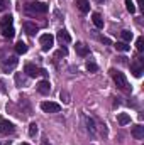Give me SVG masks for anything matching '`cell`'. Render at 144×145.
Masks as SVG:
<instances>
[{"instance_id":"obj_31","label":"cell","mask_w":144,"mask_h":145,"mask_svg":"<svg viewBox=\"0 0 144 145\" xmlns=\"http://www.w3.org/2000/svg\"><path fill=\"white\" fill-rule=\"evenodd\" d=\"M100 40H102L104 44H110V40H108L107 37H100Z\"/></svg>"},{"instance_id":"obj_20","label":"cell","mask_w":144,"mask_h":145,"mask_svg":"<svg viewBox=\"0 0 144 145\" xmlns=\"http://www.w3.org/2000/svg\"><path fill=\"white\" fill-rule=\"evenodd\" d=\"M114 46H115V49L120 51V52H127V51H131V46H127V42H115Z\"/></svg>"},{"instance_id":"obj_19","label":"cell","mask_w":144,"mask_h":145,"mask_svg":"<svg viewBox=\"0 0 144 145\" xmlns=\"http://www.w3.org/2000/svg\"><path fill=\"white\" fill-rule=\"evenodd\" d=\"M15 52H17V54H26V52H27V44L22 42V40H19V42L15 44Z\"/></svg>"},{"instance_id":"obj_23","label":"cell","mask_w":144,"mask_h":145,"mask_svg":"<svg viewBox=\"0 0 144 145\" xmlns=\"http://www.w3.org/2000/svg\"><path fill=\"white\" fill-rule=\"evenodd\" d=\"M120 36L124 39V42H131V40H132V32H129V31H122Z\"/></svg>"},{"instance_id":"obj_12","label":"cell","mask_w":144,"mask_h":145,"mask_svg":"<svg viewBox=\"0 0 144 145\" xmlns=\"http://www.w3.org/2000/svg\"><path fill=\"white\" fill-rule=\"evenodd\" d=\"M75 49H76V54L78 56H81V57H85V56H88V52H90V49L83 44V42H76V46H75Z\"/></svg>"},{"instance_id":"obj_3","label":"cell","mask_w":144,"mask_h":145,"mask_svg":"<svg viewBox=\"0 0 144 145\" xmlns=\"http://www.w3.org/2000/svg\"><path fill=\"white\" fill-rule=\"evenodd\" d=\"M131 71H132V74H134L136 78H141V74H143V71H144L143 57H136V59L131 63Z\"/></svg>"},{"instance_id":"obj_34","label":"cell","mask_w":144,"mask_h":145,"mask_svg":"<svg viewBox=\"0 0 144 145\" xmlns=\"http://www.w3.org/2000/svg\"><path fill=\"white\" fill-rule=\"evenodd\" d=\"M22 145H29V144H26V142H24V144H22Z\"/></svg>"},{"instance_id":"obj_22","label":"cell","mask_w":144,"mask_h":145,"mask_svg":"<svg viewBox=\"0 0 144 145\" xmlns=\"http://www.w3.org/2000/svg\"><path fill=\"white\" fill-rule=\"evenodd\" d=\"M126 2V8L131 12V14H136V5H134V2L132 0H124Z\"/></svg>"},{"instance_id":"obj_18","label":"cell","mask_w":144,"mask_h":145,"mask_svg":"<svg viewBox=\"0 0 144 145\" xmlns=\"http://www.w3.org/2000/svg\"><path fill=\"white\" fill-rule=\"evenodd\" d=\"M117 121H119V125H127V123H131V115H127V113H119V116H117Z\"/></svg>"},{"instance_id":"obj_13","label":"cell","mask_w":144,"mask_h":145,"mask_svg":"<svg viewBox=\"0 0 144 145\" xmlns=\"http://www.w3.org/2000/svg\"><path fill=\"white\" fill-rule=\"evenodd\" d=\"M58 40H59L61 44H70V42H71V36H70L65 29H61V31H58Z\"/></svg>"},{"instance_id":"obj_11","label":"cell","mask_w":144,"mask_h":145,"mask_svg":"<svg viewBox=\"0 0 144 145\" xmlns=\"http://www.w3.org/2000/svg\"><path fill=\"white\" fill-rule=\"evenodd\" d=\"M132 137L136 140H143L144 138V127L143 125H134L132 127Z\"/></svg>"},{"instance_id":"obj_17","label":"cell","mask_w":144,"mask_h":145,"mask_svg":"<svg viewBox=\"0 0 144 145\" xmlns=\"http://www.w3.org/2000/svg\"><path fill=\"white\" fill-rule=\"evenodd\" d=\"M14 24V17L12 15H3L2 19H0V29L2 27H10Z\"/></svg>"},{"instance_id":"obj_5","label":"cell","mask_w":144,"mask_h":145,"mask_svg":"<svg viewBox=\"0 0 144 145\" xmlns=\"http://www.w3.org/2000/svg\"><path fill=\"white\" fill-rule=\"evenodd\" d=\"M0 132L3 135H10L15 132V125L12 121H9L7 118H0Z\"/></svg>"},{"instance_id":"obj_16","label":"cell","mask_w":144,"mask_h":145,"mask_svg":"<svg viewBox=\"0 0 144 145\" xmlns=\"http://www.w3.org/2000/svg\"><path fill=\"white\" fill-rule=\"evenodd\" d=\"M0 32H2V36L5 37V39H12L14 34H15V29H14V25H10V27H2Z\"/></svg>"},{"instance_id":"obj_28","label":"cell","mask_w":144,"mask_h":145,"mask_svg":"<svg viewBox=\"0 0 144 145\" xmlns=\"http://www.w3.org/2000/svg\"><path fill=\"white\" fill-rule=\"evenodd\" d=\"M61 100H63V103H70V96H68V93L66 91H61Z\"/></svg>"},{"instance_id":"obj_4","label":"cell","mask_w":144,"mask_h":145,"mask_svg":"<svg viewBox=\"0 0 144 145\" xmlns=\"http://www.w3.org/2000/svg\"><path fill=\"white\" fill-rule=\"evenodd\" d=\"M24 72H26L29 78H37V76L46 74V71H44V69L37 68V66H34V64H31V63H27V64L24 66Z\"/></svg>"},{"instance_id":"obj_10","label":"cell","mask_w":144,"mask_h":145,"mask_svg":"<svg viewBox=\"0 0 144 145\" xmlns=\"http://www.w3.org/2000/svg\"><path fill=\"white\" fill-rule=\"evenodd\" d=\"M75 5H76V8L81 14H88L90 12V2L88 0H75Z\"/></svg>"},{"instance_id":"obj_14","label":"cell","mask_w":144,"mask_h":145,"mask_svg":"<svg viewBox=\"0 0 144 145\" xmlns=\"http://www.w3.org/2000/svg\"><path fill=\"white\" fill-rule=\"evenodd\" d=\"M22 27H24V31H26L27 36H34V34L37 32V25L36 24H32V22H24Z\"/></svg>"},{"instance_id":"obj_7","label":"cell","mask_w":144,"mask_h":145,"mask_svg":"<svg viewBox=\"0 0 144 145\" xmlns=\"http://www.w3.org/2000/svg\"><path fill=\"white\" fill-rule=\"evenodd\" d=\"M41 110L44 113H58L61 110V105L59 103H54V101H42L41 103Z\"/></svg>"},{"instance_id":"obj_9","label":"cell","mask_w":144,"mask_h":145,"mask_svg":"<svg viewBox=\"0 0 144 145\" xmlns=\"http://www.w3.org/2000/svg\"><path fill=\"white\" fill-rule=\"evenodd\" d=\"M37 91H39L41 95H48V93L51 91V83H49L48 79L39 81V83H37Z\"/></svg>"},{"instance_id":"obj_30","label":"cell","mask_w":144,"mask_h":145,"mask_svg":"<svg viewBox=\"0 0 144 145\" xmlns=\"http://www.w3.org/2000/svg\"><path fill=\"white\" fill-rule=\"evenodd\" d=\"M0 93H7V89H5V83L0 79Z\"/></svg>"},{"instance_id":"obj_2","label":"cell","mask_w":144,"mask_h":145,"mask_svg":"<svg viewBox=\"0 0 144 145\" xmlns=\"http://www.w3.org/2000/svg\"><path fill=\"white\" fill-rule=\"evenodd\" d=\"M110 74H112V79H114V83L117 84L119 89H122V91H129V89H131V88H129V83H127V78L124 76V72L110 69Z\"/></svg>"},{"instance_id":"obj_24","label":"cell","mask_w":144,"mask_h":145,"mask_svg":"<svg viewBox=\"0 0 144 145\" xmlns=\"http://www.w3.org/2000/svg\"><path fill=\"white\" fill-rule=\"evenodd\" d=\"M136 47H137L139 52H143L144 51V37H137V40H136Z\"/></svg>"},{"instance_id":"obj_1","label":"cell","mask_w":144,"mask_h":145,"mask_svg":"<svg viewBox=\"0 0 144 145\" xmlns=\"http://www.w3.org/2000/svg\"><path fill=\"white\" fill-rule=\"evenodd\" d=\"M24 12L27 15H44L48 12V5L42 2H31L24 7Z\"/></svg>"},{"instance_id":"obj_26","label":"cell","mask_w":144,"mask_h":145,"mask_svg":"<svg viewBox=\"0 0 144 145\" xmlns=\"http://www.w3.org/2000/svg\"><path fill=\"white\" fill-rule=\"evenodd\" d=\"M29 135H31V137H36L37 135V125L36 123H31V125H29Z\"/></svg>"},{"instance_id":"obj_25","label":"cell","mask_w":144,"mask_h":145,"mask_svg":"<svg viewBox=\"0 0 144 145\" xmlns=\"http://www.w3.org/2000/svg\"><path fill=\"white\" fill-rule=\"evenodd\" d=\"M87 69H88L90 72H95L97 69H98V66H97L93 61H87Z\"/></svg>"},{"instance_id":"obj_32","label":"cell","mask_w":144,"mask_h":145,"mask_svg":"<svg viewBox=\"0 0 144 145\" xmlns=\"http://www.w3.org/2000/svg\"><path fill=\"white\" fill-rule=\"evenodd\" d=\"M137 5H139V7H144V5H143V0H137Z\"/></svg>"},{"instance_id":"obj_6","label":"cell","mask_w":144,"mask_h":145,"mask_svg":"<svg viewBox=\"0 0 144 145\" xmlns=\"http://www.w3.org/2000/svg\"><path fill=\"white\" fill-rule=\"evenodd\" d=\"M39 44H41L42 51H49L54 46V37L51 36V34H42V36L39 37Z\"/></svg>"},{"instance_id":"obj_15","label":"cell","mask_w":144,"mask_h":145,"mask_svg":"<svg viewBox=\"0 0 144 145\" xmlns=\"http://www.w3.org/2000/svg\"><path fill=\"white\" fill-rule=\"evenodd\" d=\"M92 22L95 24L97 29H104V19H102V15L98 12H93L92 14Z\"/></svg>"},{"instance_id":"obj_8","label":"cell","mask_w":144,"mask_h":145,"mask_svg":"<svg viewBox=\"0 0 144 145\" xmlns=\"http://www.w3.org/2000/svg\"><path fill=\"white\" fill-rule=\"evenodd\" d=\"M17 66V59L14 56H9V57H3L2 59V68L3 69H14Z\"/></svg>"},{"instance_id":"obj_29","label":"cell","mask_w":144,"mask_h":145,"mask_svg":"<svg viewBox=\"0 0 144 145\" xmlns=\"http://www.w3.org/2000/svg\"><path fill=\"white\" fill-rule=\"evenodd\" d=\"M87 125H88V130H90L92 133H95V127H93V121H92L90 118H87Z\"/></svg>"},{"instance_id":"obj_27","label":"cell","mask_w":144,"mask_h":145,"mask_svg":"<svg viewBox=\"0 0 144 145\" xmlns=\"http://www.w3.org/2000/svg\"><path fill=\"white\" fill-rule=\"evenodd\" d=\"M9 5H10V2H9V0H0V12L7 10V8H9Z\"/></svg>"},{"instance_id":"obj_35","label":"cell","mask_w":144,"mask_h":145,"mask_svg":"<svg viewBox=\"0 0 144 145\" xmlns=\"http://www.w3.org/2000/svg\"><path fill=\"white\" fill-rule=\"evenodd\" d=\"M98 2H102V0H98ZM104 2H105V0H104Z\"/></svg>"},{"instance_id":"obj_21","label":"cell","mask_w":144,"mask_h":145,"mask_svg":"<svg viewBox=\"0 0 144 145\" xmlns=\"http://www.w3.org/2000/svg\"><path fill=\"white\" fill-rule=\"evenodd\" d=\"M15 83H17V86H26L27 79H26V76H24V74H20V72H15Z\"/></svg>"},{"instance_id":"obj_33","label":"cell","mask_w":144,"mask_h":145,"mask_svg":"<svg viewBox=\"0 0 144 145\" xmlns=\"http://www.w3.org/2000/svg\"><path fill=\"white\" fill-rule=\"evenodd\" d=\"M41 145H51V144H48V140H44V142H42Z\"/></svg>"}]
</instances>
